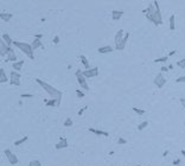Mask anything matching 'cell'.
I'll return each instance as SVG.
<instances>
[{"label":"cell","instance_id":"cell-1","mask_svg":"<svg viewBox=\"0 0 185 166\" xmlns=\"http://www.w3.org/2000/svg\"><path fill=\"white\" fill-rule=\"evenodd\" d=\"M142 12L146 14V18L151 23H153L155 26L163 25V17H161L160 7H159L158 1H153V4H151V5L146 10H144Z\"/></svg>","mask_w":185,"mask_h":166},{"label":"cell","instance_id":"cell-2","mask_svg":"<svg viewBox=\"0 0 185 166\" xmlns=\"http://www.w3.org/2000/svg\"><path fill=\"white\" fill-rule=\"evenodd\" d=\"M36 82L39 84L42 88H43L44 90H45L48 94H49L50 96L52 98H55V100H57V106L61 105V101H62V95H63V93L61 91V90H58L57 88H53L52 86H50V84H48L46 82H44V81L39 80V78H36Z\"/></svg>","mask_w":185,"mask_h":166},{"label":"cell","instance_id":"cell-3","mask_svg":"<svg viewBox=\"0 0 185 166\" xmlns=\"http://www.w3.org/2000/svg\"><path fill=\"white\" fill-rule=\"evenodd\" d=\"M13 45L17 46L19 50H22L25 55L27 56L30 59H34V55H33V49H32V45L27 43H22V42H18V40H13Z\"/></svg>","mask_w":185,"mask_h":166},{"label":"cell","instance_id":"cell-4","mask_svg":"<svg viewBox=\"0 0 185 166\" xmlns=\"http://www.w3.org/2000/svg\"><path fill=\"white\" fill-rule=\"evenodd\" d=\"M20 74L17 72V71H11V74H10V84L11 86H20Z\"/></svg>","mask_w":185,"mask_h":166},{"label":"cell","instance_id":"cell-5","mask_svg":"<svg viewBox=\"0 0 185 166\" xmlns=\"http://www.w3.org/2000/svg\"><path fill=\"white\" fill-rule=\"evenodd\" d=\"M76 78H77V81H78V83H80V86L82 87V88H84L86 90H89V86H88V83H87V81H86V77L82 75V70L76 71Z\"/></svg>","mask_w":185,"mask_h":166},{"label":"cell","instance_id":"cell-6","mask_svg":"<svg viewBox=\"0 0 185 166\" xmlns=\"http://www.w3.org/2000/svg\"><path fill=\"white\" fill-rule=\"evenodd\" d=\"M153 83H154V86L157 87V88L161 89V88H163V87L166 84V78L163 76V74H161V72H159V74L155 76V78H154Z\"/></svg>","mask_w":185,"mask_h":166},{"label":"cell","instance_id":"cell-7","mask_svg":"<svg viewBox=\"0 0 185 166\" xmlns=\"http://www.w3.org/2000/svg\"><path fill=\"white\" fill-rule=\"evenodd\" d=\"M4 153H5V155H6L7 160L10 161V164H11V165H15V164H18V161H19L18 157H17L14 153H12L10 150H5V151H4Z\"/></svg>","mask_w":185,"mask_h":166},{"label":"cell","instance_id":"cell-8","mask_svg":"<svg viewBox=\"0 0 185 166\" xmlns=\"http://www.w3.org/2000/svg\"><path fill=\"white\" fill-rule=\"evenodd\" d=\"M82 75L86 78H92V77L99 75V68H92V69H89V70H84L82 71Z\"/></svg>","mask_w":185,"mask_h":166},{"label":"cell","instance_id":"cell-9","mask_svg":"<svg viewBox=\"0 0 185 166\" xmlns=\"http://www.w3.org/2000/svg\"><path fill=\"white\" fill-rule=\"evenodd\" d=\"M10 49H11V46H8L3 39L0 40V56H5V55H8L10 53Z\"/></svg>","mask_w":185,"mask_h":166},{"label":"cell","instance_id":"cell-10","mask_svg":"<svg viewBox=\"0 0 185 166\" xmlns=\"http://www.w3.org/2000/svg\"><path fill=\"white\" fill-rule=\"evenodd\" d=\"M56 150H62V148H67L68 147V141H67V139L64 136H61L59 138V141L55 145Z\"/></svg>","mask_w":185,"mask_h":166},{"label":"cell","instance_id":"cell-11","mask_svg":"<svg viewBox=\"0 0 185 166\" xmlns=\"http://www.w3.org/2000/svg\"><path fill=\"white\" fill-rule=\"evenodd\" d=\"M122 39H123V30L121 29V30H119L117 31V33L115 34V38H114V40H115V48H117V46L121 44V42H122Z\"/></svg>","mask_w":185,"mask_h":166},{"label":"cell","instance_id":"cell-12","mask_svg":"<svg viewBox=\"0 0 185 166\" xmlns=\"http://www.w3.org/2000/svg\"><path fill=\"white\" fill-rule=\"evenodd\" d=\"M113 50H114V49H113L110 45H106V46H101V48H99V49H97V52H99V53H102V55H103V53H109V52H112Z\"/></svg>","mask_w":185,"mask_h":166},{"label":"cell","instance_id":"cell-13","mask_svg":"<svg viewBox=\"0 0 185 166\" xmlns=\"http://www.w3.org/2000/svg\"><path fill=\"white\" fill-rule=\"evenodd\" d=\"M89 132L94 133V134H96V135H105V136H109V133H108V132H105V131H101V129L92 128V127H90V128H89Z\"/></svg>","mask_w":185,"mask_h":166},{"label":"cell","instance_id":"cell-14","mask_svg":"<svg viewBox=\"0 0 185 166\" xmlns=\"http://www.w3.org/2000/svg\"><path fill=\"white\" fill-rule=\"evenodd\" d=\"M123 14H125L123 11H113L112 12V18H113V20H120Z\"/></svg>","mask_w":185,"mask_h":166},{"label":"cell","instance_id":"cell-15","mask_svg":"<svg viewBox=\"0 0 185 166\" xmlns=\"http://www.w3.org/2000/svg\"><path fill=\"white\" fill-rule=\"evenodd\" d=\"M128 38H130V33L127 32V33L125 34V37H123L121 44L117 46V48H115V49H116V50H123V49H125V46H126V43H127V40H128Z\"/></svg>","mask_w":185,"mask_h":166},{"label":"cell","instance_id":"cell-16","mask_svg":"<svg viewBox=\"0 0 185 166\" xmlns=\"http://www.w3.org/2000/svg\"><path fill=\"white\" fill-rule=\"evenodd\" d=\"M17 56H15V53H14V51H13V49L12 48H11V49H10V53H8V57H7V59H5V62H10V61H12V62H17Z\"/></svg>","mask_w":185,"mask_h":166},{"label":"cell","instance_id":"cell-17","mask_svg":"<svg viewBox=\"0 0 185 166\" xmlns=\"http://www.w3.org/2000/svg\"><path fill=\"white\" fill-rule=\"evenodd\" d=\"M13 14L12 13H0V19L3 20V22H10V19H12Z\"/></svg>","mask_w":185,"mask_h":166},{"label":"cell","instance_id":"cell-18","mask_svg":"<svg viewBox=\"0 0 185 166\" xmlns=\"http://www.w3.org/2000/svg\"><path fill=\"white\" fill-rule=\"evenodd\" d=\"M23 65H24V61H19V62H15L12 64V69H14V71H20V69L23 68Z\"/></svg>","mask_w":185,"mask_h":166},{"label":"cell","instance_id":"cell-19","mask_svg":"<svg viewBox=\"0 0 185 166\" xmlns=\"http://www.w3.org/2000/svg\"><path fill=\"white\" fill-rule=\"evenodd\" d=\"M170 29H171V31L176 30V15L174 14H171V17H170Z\"/></svg>","mask_w":185,"mask_h":166},{"label":"cell","instance_id":"cell-20","mask_svg":"<svg viewBox=\"0 0 185 166\" xmlns=\"http://www.w3.org/2000/svg\"><path fill=\"white\" fill-rule=\"evenodd\" d=\"M80 58H81V62H82V64L86 67V70H89L90 69V65H89V62H88V59H87V57L84 55H81L80 56Z\"/></svg>","mask_w":185,"mask_h":166},{"label":"cell","instance_id":"cell-21","mask_svg":"<svg viewBox=\"0 0 185 166\" xmlns=\"http://www.w3.org/2000/svg\"><path fill=\"white\" fill-rule=\"evenodd\" d=\"M1 39H3L4 42H5V43H6L8 46H11V44H13L12 38L10 37V36H8L7 33H4V34H3V38H1Z\"/></svg>","mask_w":185,"mask_h":166},{"label":"cell","instance_id":"cell-22","mask_svg":"<svg viewBox=\"0 0 185 166\" xmlns=\"http://www.w3.org/2000/svg\"><path fill=\"white\" fill-rule=\"evenodd\" d=\"M44 102L46 103L48 107H56V105L58 103L57 100H55V98H51V100H44Z\"/></svg>","mask_w":185,"mask_h":166},{"label":"cell","instance_id":"cell-23","mask_svg":"<svg viewBox=\"0 0 185 166\" xmlns=\"http://www.w3.org/2000/svg\"><path fill=\"white\" fill-rule=\"evenodd\" d=\"M8 81V78H7L6 74H5V70L4 69H0V82L1 83H5Z\"/></svg>","mask_w":185,"mask_h":166},{"label":"cell","instance_id":"cell-24","mask_svg":"<svg viewBox=\"0 0 185 166\" xmlns=\"http://www.w3.org/2000/svg\"><path fill=\"white\" fill-rule=\"evenodd\" d=\"M31 45H32V49H33V51H34V50H37L38 48H42V40L40 39H34L33 43L31 44Z\"/></svg>","mask_w":185,"mask_h":166},{"label":"cell","instance_id":"cell-25","mask_svg":"<svg viewBox=\"0 0 185 166\" xmlns=\"http://www.w3.org/2000/svg\"><path fill=\"white\" fill-rule=\"evenodd\" d=\"M27 139H29V136H27V135L23 136L22 139H19V140L14 141V145H15V146H19V145H22V144H24V142H26V141H27Z\"/></svg>","mask_w":185,"mask_h":166},{"label":"cell","instance_id":"cell-26","mask_svg":"<svg viewBox=\"0 0 185 166\" xmlns=\"http://www.w3.org/2000/svg\"><path fill=\"white\" fill-rule=\"evenodd\" d=\"M65 127H71L72 125H74V122H72V120H71V117H67V120L64 121V123H63Z\"/></svg>","mask_w":185,"mask_h":166},{"label":"cell","instance_id":"cell-27","mask_svg":"<svg viewBox=\"0 0 185 166\" xmlns=\"http://www.w3.org/2000/svg\"><path fill=\"white\" fill-rule=\"evenodd\" d=\"M147 126H148V121H144V122L140 123L138 126V131H142V129H145Z\"/></svg>","mask_w":185,"mask_h":166},{"label":"cell","instance_id":"cell-28","mask_svg":"<svg viewBox=\"0 0 185 166\" xmlns=\"http://www.w3.org/2000/svg\"><path fill=\"white\" fill-rule=\"evenodd\" d=\"M133 112H135L138 115H142V114H145V110L144 109H140L138 107H133Z\"/></svg>","mask_w":185,"mask_h":166},{"label":"cell","instance_id":"cell-29","mask_svg":"<svg viewBox=\"0 0 185 166\" xmlns=\"http://www.w3.org/2000/svg\"><path fill=\"white\" fill-rule=\"evenodd\" d=\"M29 166H42V164L39 160H31L29 163Z\"/></svg>","mask_w":185,"mask_h":166},{"label":"cell","instance_id":"cell-30","mask_svg":"<svg viewBox=\"0 0 185 166\" xmlns=\"http://www.w3.org/2000/svg\"><path fill=\"white\" fill-rule=\"evenodd\" d=\"M167 59H169V57H167V56H164V57H160V58L154 59V63H160V62H166Z\"/></svg>","mask_w":185,"mask_h":166},{"label":"cell","instance_id":"cell-31","mask_svg":"<svg viewBox=\"0 0 185 166\" xmlns=\"http://www.w3.org/2000/svg\"><path fill=\"white\" fill-rule=\"evenodd\" d=\"M177 65H178V67H180L182 69H185V58H183V59H180V61H178Z\"/></svg>","mask_w":185,"mask_h":166},{"label":"cell","instance_id":"cell-32","mask_svg":"<svg viewBox=\"0 0 185 166\" xmlns=\"http://www.w3.org/2000/svg\"><path fill=\"white\" fill-rule=\"evenodd\" d=\"M117 144H119V145H126L127 144V140H126V139H123V138H119V139H117Z\"/></svg>","mask_w":185,"mask_h":166},{"label":"cell","instance_id":"cell-33","mask_svg":"<svg viewBox=\"0 0 185 166\" xmlns=\"http://www.w3.org/2000/svg\"><path fill=\"white\" fill-rule=\"evenodd\" d=\"M87 109H88V107H87V106H86V107H83V108H81L80 110H78V115H80V116H82V115H83V113L87 110Z\"/></svg>","mask_w":185,"mask_h":166},{"label":"cell","instance_id":"cell-34","mask_svg":"<svg viewBox=\"0 0 185 166\" xmlns=\"http://www.w3.org/2000/svg\"><path fill=\"white\" fill-rule=\"evenodd\" d=\"M177 83H185V76H182V77H178L176 80Z\"/></svg>","mask_w":185,"mask_h":166},{"label":"cell","instance_id":"cell-35","mask_svg":"<svg viewBox=\"0 0 185 166\" xmlns=\"http://www.w3.org/2000/svg\"><path fill=\"white\" fill-rule=\"evenodd\" d=\"M76 95L78 96L80 98H81V97H84V93H82L81 90H78V89H77V90H76Z\"/></svg>","mask_w":185,"mask_h":166},{"label":"cell","instance_id":"cell-36","mask_svg":"<svg viewBox=\"0 0 185 166\" xmlns=\"http://www.w3.org/2000/svg\"><path fill=\"white\" fill-rule=\"evenodd\" d=\"M180 164V158H176V159L173 160V165L174 166H178Z\"/></svg>","mask_w":185,"mask_h":166},{"label":"cell","instance_id":"cell-37","mask_svg":"<svg viewBox=\"0 0 185 166\" xmlns=\"http://www.w3.org/2000/svg\"><path fill=\"white\" fill-rule=\"evenodd\" d=\"M52 42H53V44H58L59 43V37L58 36H55L53 39H52Z\"/></svg>","mask_w":185,"mask_h":166},{"label":"cell","instance_id":"cell-38","mask_svg":"<svg viewBox=\"0 0 185 166\" xmlns=\"http://www.w3.org/2000/svg\"><path fill=\"white\" fill-rule=\"evenodd\" d=\"M20 97H33V95H32V94H22V95H20Z\"/></svg>","mask_w":185,"mask_h":166},{"label":"cell","instance_id":"cell-39","mask_svg":"<svg viewBox=\"0 0 185 166\" xmlns=\"http://www.w3.org/2000/svg\"><path fill=\"white\" fill-rule=\"evenodd\" d=\"M42 38H43V34H42V33L34 34V39H42Z\"/></svg>","mask_w":185,"mask_h":166},{"label":"cell","instance_id":"cell-40","mask_svg":"<svg viewBox=\"0 0 185 166\" xmlns=\"http://www.w3.org/2000/svg\"><path fill=\"white\" fill-rule=\"evenodd\" d=\"M180 103H182V106L185 108V97H182V98H180Z\"/></svg>","mask_w":185,"mask_h":166},{"label":"cell","instance_id":"cell-41","mask_svg":"<svg viewBox=\"0 0 185 166\" xmlns=\"http://www.w3.org/2000/svg\"><path fill=\"white\" fill-rule=\"evenodd\" d=\"M167 70H169V68H166V67H161V72H166Z\"/></svg>","mask_w":185,"mask_h":166},{"label":"cell","instance_id":"cell-42","mask_svg":"<svg viewBox=\"0 0 185 166\" xmlns=\"http://www.w3.org/2000/svg\"><path fill=\"white\" fill-rule=\"evenodd\" d=\"M176 52H177L176 50H173V51H170V53H169V56H174V55H176Z\"/></svg>","mask_w":185,"mask_h":166},{"label":"cell","instance_id":"cell-43","mask_svg":"<svg viewBox=\"0 0 185 166\" xmlns=\"http://www.w3.org/2000/svg\"><path fill=\"white\" fill-rule=\"evenodd\" d=\"M167 154H169V151H165V152L163 153V157H164V158H165V157H167Z\"/></svg>","mask_w":185,"mask_h":166},{"label":"cell","instance_id":"cell-44","mask_svg":"<svg viewBox=\"0 0 185 166\" xmlns=\"http://www.w3.org/2000/svg\"><path fill=\"white\" fill-rule=\"evenodd\" d=\"M180 153H182V154H183V157L185 158V150H182V151H180Z\"/></svg>","mask_w":185,"mask_h":166},{"label":"cell","instance_id":"cell-45","mask_svg":"<svg viewBox=\"0 0 185 166\" xmlns=\"http://www.w3.org/2000/svg\"><path fill=\"white\" fill-rule=\"evenodd\" d=\"M169 69H171V70H172V69H173V65H172V64H170V65H169Z\"/></svg>","mask_w":185,"mask_h":166},{"label":"cell","instance_id":"cell-46","mask_svg":"<svg viewBox=\"0 0 185 166\" xmlns=\"http://www.w3.org/2000/svg\"><path fill=\"white\" fill-rule=\"evenodd\" d=\"M133 166H141V165H139V164H136V165H133Z\"/></svg>","mask_w":185,"mask_h":166}]
</instances>
